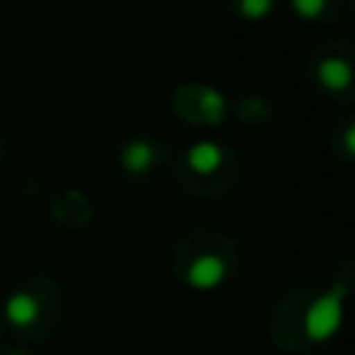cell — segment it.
<instances>
[{
  "label": "cell",
  "mask_w": 355,
  "mask_h": 355,
  "mask_svg": "<svg viewBox=\"0 0 355 355\" xmlns=\"http://www.w3.org/2000/svg\"><path fill=\"white\" fill-rule=\"evenodd\" d=\"M344 297H347L344 283H336V286H330L324 294H319L308 305V311L302 316V330H305V338L308 341L324 344V341H330L341 330V322H344Z\"/></svg>",
  "instance_id": "obj_1"
},
{
  "label": "cell",
  "mask_w": 355,
  "mask_h": 355,
  "mask_svg": "<svg viewBox=\"0 0 355 355\" xmlns=\"http://www.w3.org/2000/svg\"><path fill=\"white\" fill-rule=\"evenodd\" d=\"M225 280H227V266H225V261H222L216 252H202V255H197V258L189 263L186 275H183V283H186L189 288H194V291H202V294L216 291Z\"/></svg>",
  "instance_id": "obj_2"
},
{
  "label": "cell",
  "mask_w": 355,
  "mask_h": 355,
  "mask_svg": "<svg viewBox=\"0 0 355 355\" xmlns=\"http://www.w3.org/2000/svg\"><path fill=\"white\" fill-rule=\"evenodd\" d=\"M155 161H158V144L153 139H130L119 150V166L130 178H141L153 172Z\"/></svg>",
  "instance_id": "obj_3"
},
{
  "label": "cell",
  "mask_w": 355,
  "mask_h": 355,
  "mask_svg": "<svg viewBox=\"0 0 355 355\" xmlns=\"http://www.w3.org/2000/svg\"><path fill=\"white\" fill-rule=\"evenodd\" d=\"M313 75H316V83H319L324 92H330V94H338V92L349 89V83H352V67H349L347 58H338V55L322 58V61L316 64Z\"/></svg>",
  "instance_id": "obj_4"
},
{
  "label": "cell",
  "mask_w": 355,
  "mask_h": 355,
  "mask_svg": "<svg viewBox=\"0 0 355 355\" xmlns=\"http://www.w3.org/2000/svg\"><path fill=\"white\" fill-rule=\"evenodd\" d=\"M225 161V150L211 141V139H202V141H194L189 144V150L183 153V164L194 172V175H214Z\"/></svg>",
  "instance_id": "obj_5"
},
{
  "label": "cell",
  "mask_w": 355,
  "mask_h": 355,
  "mask_svg": "<svg viewBox=\"0 0 355 355\" xmlns=\"http://www.w3.org/2000/svg\"><path fill=\"white\" fill-rule=\"evenodd\" d=\"M3 316H6V322H8L11 327H28V324H33V322L39 319V300H36L31 291L17 288V291H11V294L6 297V302H3Z\"/></svg>",
  "instance_id": "obj_6"
},
{
  "label": "cell",
  "mask_w": 355,
  "mask_h": 355,
  "mask_svg": "<svg viewBox=\"0 0 355 355\" xmlns=\"http://www.w3.org/2000/svg\"><path fill=\"white\" fill-rule=\"evenodd\" d=\"M236 11L247 22H261V19H266L275 11V0H239Z\"/></svg>",
  "instance_id": "obj_7"
},
{
  "label": "cell",
  "mask_w": 355,
  "mask_h": 355,
  "mask_svg": "<svg viewBox=\"0 0 355 355\" xmlns=\"http://www.w3.org/2000/svg\"><path fill=\"white\" fill-rule=\"evenodd\" d=\"M288 3L300 19H319L327 8V0H288Z\"/></svg>",
  "instance_id": "obj_8"
}]
</instances>
